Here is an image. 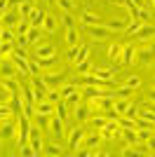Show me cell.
Here are the masks:
<instances>
[{"label":"cell","instance_id":"cell-22","mask_svg":"<svg viewBox=\"0 0 155 157\" xmlns=\"http://www.w3.org/2000/svg\"><path fill=\"white\" fill-rule=\"evenodd\" d=\"M132 108V101L125 96H115V103H113V110L117 113V115H125V113Z\"/></svg>","mask_w":155,"mask_h":157},{"label":"cell","instance_id":"cell-42","mask_svg":"<svg viewBox=\"0 0 155 157\" xmlns=\"http://www.w3.org/2000/svg\"><path fill=\"white\" fill-rule=\"evenodd\" d=\"M125 85H127V87H132V89H139V87H141V78H139V75H127Z\"/></svg>","mask_w":155,"mask_h":157},{"label":"cell","instance_id":"cell-35","mask_svg":"<svg viewBox=\"0 0 155 157\" xmlns=\"http://www.w3.org/2000/svg\"><path fill=\"white\" fill-rule=\"evenodd\" d=\"M89 122H92V127H94V129L101 131L103 127H106V122H108V117H106V115H92Z\"/></svg>","mask_w":155,"mask_h":157},{"label":"cell","instance_id":"cell-20","mask_svg":"<svg viewBox=\"0 0 155 157\" xmlns=\"http://www.w3.org/2000/svg\"><path fill=\"white\" fill-rule=\"evenodd\" d=\"M99 143H101V131L99 129H94V134H87L85 136V141H82V148H99Z\"/></svg>","mask_w":155,"mask_h":157},{"label":"cell","instance_id":"cell-52","mask_svg":"<svg viewBox=\"0 0 155 157\" xmlns=\"http://www.w3.org/2000/svg\"><path fill=\"white\" fill-rule=\"evenodd\" d=\"M115 2H117V5H122V0H115Z\"/></svg>","mask_w":155,"mask_h":157},{"label":"cell","instance_id":"cell-29","mask_svg":"<svg viewBox=\"0 0 155 157\" xmlns=\"http://www.w3.org/2000/svg\"><path fill=\"white\" fill-rule=\"evenodd\" d=\"M120 56H122V45H117V42H113V45L108 47V59L113 61V63H120Z\"/></svg>","mask_w":155,"mask_h":157},{"label":"cell","instance_id":"cell-31","mask_svg":"<svg viewBox=\"0 0 155 157\" xmlns=\"http://www.w3.org/2000/svg\"><path fill=\"white\" fill-rule=\"evenodd\" d=\"M120 136L125 138V143L127 145H139V136H136V129H122Z\"/></svg>","mask_w":155,"mask_h":157},{"label":"cell","instance_id":"cell-38","mask_svg":"<svg viewBox=\"0 0 155 157\" xmlns=\"http://www.w3.org/2000/svg\"><path fill=\"white\" fill-rule=\"evenodd\" d=\"M141 24H143L141 19H132V21H129V26L125 28V35H134V33L141 28Z\"/></svg>","mask_w":155,"mask_h":157},{"label":"cell","instance_id":"cell-51","mask_svg":"<svg viewBox=\"0 0 155 157\" xmlns=\"http://www.w3.org/2000/svg\"><path fill=\"white\" fill-rule=\"evenodd\" d=\"M2 28H5V26H2V21H0V33H2Z\"/></svg>","mask_w":155,"mask_h":157},{"label":"cell","instance_id":"cell-12","mask_svg":"<svg viewBox=\"0 0 155 157\" xmlns=\"http://www.w3.org/2000/svg\"><path fill=\"white\" fill-rule=\"evenodd\" d=\"M0 21H2V26H5V28H17V24L21 21V14H19L17 7H14V10H5L2 17H0Z\"/></svg>","mask_w":155,"mask_h":157},{"label":"cell","instance_id":"cell-2","mask_svg":"<svg viewBox=\"0 0 155 157\" xmlns=\"http://www.w3.org/2000/svg\"><path fill=\"white\" fill-rule=\"evenodd\" d=\"M40 75H42V80H45L47 87H61L64 82H68V73H66L64 68H59V71L50 68V71H42Z\"/></svg>","mask_w":155,"mask_h":157},{"label":"cell","instance_id":"cell-26","mask_svg":"<svg viewBox=\"0 0 155 157\" xmlns=\"http://www.w3.org/2000/svg\"><path fill=\"white\" fill-rule=\"evenodd\" d=\"M73 66H75V73H78V75H87V73H92V68H94V63L89 61V56L82 59V61H78V63H73Z\"/></svg>","mask_w":155,"mask_h":157},{"label":"cell","instance_id":"cell-1","mask_svg":"<svg viewBox=\"0 0 155 157\" xmlns=\"http://www.w3.org/2000/svg\"><path fill=\"white\" fill-rule=\"evenodd\" d=\"M31 117L21 113L19 120H17V145H26L28 143V136H31Z\"/></svg>","mask_w":155,"mask_h":157},{"label":"cell","instance_id":"cell-25","mask_svg":"<svg viewBox=\"0 0 155 157\" xmlns=\"http://www.w3.org/2000/svg\"><path fill=\"white\" fill-rule=\"evenodd\" d=\"M129 21H132V17H122V19H113V21H108L106 26H108L110 31H125V28L129 26Z\"/></svg>","mask_w":155,"mask_h":157},{"label":"cell","instance_id":"cell-19","mask_svg":"<svg viewBox=\"0 0 155 157\" xmlns=\"http://www.w3.org/2000/svg\"><path fill=\"white\" fill-rule=\"evenodd\" d=\"M54 110H57V105L54 103H50V101H40V103H35V115H47V117H50V115H54Z\"/></svg>","mask_w":155,"mask_h":157},{"label":"cell","instance_id":"cell-10","mask_svg":"<svg viewBox=\"0 0 155 157\" xmlns=\"http://www.w3.org/2000/svg\"><path fill=\"white\" fill-rule=\"evenodd\" d=\"M120 134H122V127L117 124V120H108L106 127L101 129V138H106V141H113V138H117Z\"/></svg>","mask_w":155,"mask_h":157},{"label":"cell","instance_id":"cell-5","mask_svg":"<svg viewBox=\"0 0 155 157\" xmlns=\"http://www.w3.org/2000/svg\"><path fill=\"white\" fill-rule=\"evenodd\" d=\"M85 136H87V129L82 124H75V129H71V134H68V148H73V150L82 148Z\"/></svg>","mask_w":155,"mask_h":157},{"label":"cell","instance_id":"cell-24","mask_svg":"<svg viewBox=\"0 0 155 157\" xmlns=\"http://www.w3.org/2000/svg\"><path fill=\"white\" fill-rule=\"evenodd\" d=\"M117 73V68H92V75H97L99 80H113V75Z\"/></svg>","mask_w":155,"mask_h":157},{"label":"cell","instance_id":"cell-21","mask_svg":"<svg viewBox=\"0 0 155 157\" xmlns=\"http://www.w3.org/2000/svg\"><path fill=\"white\" fill-rule=\"evenodd\" d=\"M57 26H59L57 17H54V14H47V12H45V19H42V31H45L47 35H52V33L57 31Z\"/></svg>","mask_w":155,"mask_h":157},{"label":"cell","instance_id":"cell-13","mask_svg":"<svg viewBox=\"0 0 155 157\" xmlns=\"http://www.w3.org/2000/svg\"><path fill=\"white\" fill-rule=\"evenodd\" d=\"M17 75H19V68L12 61V56L0 61V78H17Z\"/></svg>","mask_w":155,"mask_h":157},{"label":"cell","instance_id":"cell-9","mask_svg":"<svg viewBox=\"0 0 155 157\" xmlns=\"http://www.w3.org/2000/svg\"><path fill=\"white\" fill-rule=\"evenodd\" d=\"M35 59H57V47L52 42H38L35 45Z\"/></svg>","mask_w":155,"mask_h":157},{"label":"cell","instance_id":"cell-16","mask_svg":"<svg viewBox=\"0 0 155 157\" xmlns=\"http://www.w3.org/2000/svg\"><path fill=\"white\" fill-rule=\"evenodd\" d=\"M28 145H31L33 150H35V155L45 152V143H42V136H40V131H38V129H31V136H28Z\"/></svg>","mask_w":155,"mask_h":157},{"label":"cell","instance_id":"cell-48","mask_svg":"<svg viewBox=\"0 0 155 157\" xmlns=\"http://www.w3.org/2000/svg\"><path fill=\"white\" fill-rule=\"evenodd\" d=\"M146 148H148V152H150V155L155 152V131L148 136V141H146Z\"/></svg>","mask_w":155,"mask_h":157},{"label":"cell","instance_id":"cell-50","mask_svg":"<svg viewBox=\"0 0 155 157\" xmlns=\"http://www.w3.org/2000/svg\"><path fill=\"white\" fill-rule=\"evenodd\" d=\"M19 2H24V0H10V5H19Z\"/></svg>","mask_w":155,"mask_h":157},{"label":"cell","instance_id":"cell-49","mask_svg":"<svg viewBox=\"0 0 155 157\" xmlns=\"http://www.w3.org/2000/svg\"><path fill=\"white\" fill-rule=\"evenodd\" d=\"M148 101H150V103H155V87H150V92H148Z\"/></svg>","mask_w":155,"mask_h":157},{"label":"cell","instance_id":"cell-40","mask_svg":"<svg viewBox=\"0 0 155 157\" xmlns=\"http://www.w3.org/2000/svg\"><path fill=\"white\" fill-rule=\"evenodd\" d=\"M0 40H2V42H14V40H17V35H14V28H2V33H0Z\"/></svg>","mask_w":155,"mask_h":157},{"label":"cell","instance_id":"cell-6","mask_svg":"<svg viewBox=\"0 0 155 157\" xmlns=\"http://www.w3.org/2000/svg\"><path fill=\"white\" fill-rule=\"evenodd\" d=\"M87 35H92L94 40H106L108 35H115V31H110L106 24H97V26H82Z\"/></svg>","mask_w":155,"mask_h":157},{"label":"cell","instance_id":"cell-36","mask_svg":"<svg viewBox=\"0 0 155 157\" xmlns=\"http://www.w3.org/2000/svg\"><path fill=\"white\" fill-rule=\"evenodd\" d=\"M7 120H12V108H10V103H0V124Z\"/></svg>","mask_w":155,"mask_h":157},{"label":"cell","instance_id":"cell-32","mask_svg":"<svg viewBox=\"0 0 155 157\" xmlns=\"http://www.w3.org/2000/svg\"><path fill=\"white\" fill-rule=\"evenodd\" d=\"M66 45L73 47V45H80V35H78V28H66Z\"/></svg>","mask_w":155,"mask_h":157},{"label":"cell","instance_id":"cell-34","mask_svg":"<svg viewBox=\"0 0 155 157\" xmlns=\"http://www.w3.org/2000/svg\"><path fill=\"white\" fill-rule=\"evenodd\" d=\"M64 101L68 103V108H75V105L80 103V101H82V89H75V92H73L68 98H64Z\"/></svg>","mask_w":155,"mask_h":157},{"label":"cell","instance_id":"cell-47","mask_svg":"<svg viewBox=\"0 0 155 157\" xmlns=\"http://www.w3.org/2000/svg\"><path fill=\"white\" fill-rule=\"evenodd\" d=\"M132 94H134V89H132V87H127V85H122L120 89H117V96H125V98H129Z\"/></svg>","mask_w":155,"mask_h":157},{"label":"cell","instance_id":"cell-37","mask_svg":"<svg viewBox=\"0 0 155 157\" xmlns=\"http://www.w3.org/2000/svg\"><path fill=\"white\" fill-rule=\"evenodd\" d=\"M59 17H61V24H64L66 28H73V26H75V17H73V12H61Z\"/></svg>","mask_w":155,"mask_h":157},{"label":"cell","instance_id":"cell-23","mask_svg":"<svg viewBox=\"0 0 155 157\" xmlns=\"http://www.w3.org/2000/svg\"><path fill=\"white\" fill-rule=\"evenodd\" d=\"M0 85L5 87L10 94H19L21 92V85H19V80H17V78H2V80H0Z\"/></svg>","mask_w":155,"mask_h":157},{"label":"cell","instance_id":"cell-33","mask_svg":"<svg viewBox=\"0 0 155 157\" xmlns=\"http://www.w3.org/2000/svg\"><path fill=\"white\" fill-rule=\"evenodd\" d=\"M54 113H57V115L64 120V122H68V117H71V113H68V103H66L64 98H61V101L57 103V110H54Z\"/></svg>","mask_w":155,"mask_h":157},{"label":"cell","instance_id":"cell-8","mask_svg":"<svg viewBox=\"0 0 155 157\" xmlns=\"http://www.w3.org/2000/svg\"><path fill=\"white\" fill-rule=\"evenodd\" d=\"M47 129H50V134L54 138H61V136H64V131H66V122L54 113V115H50V124H47Z\"/></svg>","mask_w":155,"mask_h":157},{"label":"cell","instance_id":"cell-27","mask_svg":"<svg viewBox=\"0 0 155 157\" xmlns=\"http://www.w3.org/2000/svg\"><path fill=\"white\" fill-rule=\"evenodd\" d=\"M42 19H45V12H42L40 7H33L31 17H28V21H31V26H38V28H42Z\"/></svg>","mask_w":155,"mask_h":157},{"label":"cell","instance_id":"cell-44","mask_svg":"<svg viewBox=\"0 0 155 157\" xmlns=\"http://www.w3.org/2000/svg\"><path fill=\"white\" fill-rule=\"evenodd\" d=\"M19 155H21V157H33V155H35V150L26 143V145H19Z\"/></svg>","mask_w":155,"mask_h":157},{"label":"cell","instance_id":"cell-3","mask_svg":"<svg viewBox=\"0 0 155 157\" xmlns=\"http://www.w3.org/2000/svg\"><path fill=\"white\" fill-rule=\"evenodd\" d=\"M87 56H89V47L82 45V42L68 47V52H66V61H68V63H78V61L87 59Z\"/></svg>","mask_w":155,"mask_h":157},{"label":"cell","instance_id":"cell-11","mask_svg":"<svg viewBox=\"0 0 155 157\" xmlns=\"http://www.w3.org/2000/svg\"><path fill=\"white\" fill-rule=\"evenodd\" d=\"M136 59L141 61L143 66H150V63H153V61H155V42L141 47V49H136Z\"/></svg>","mask_w":155,"mask_h":157},{"label":"cell","instance_id":"cell-54","mask_svg":"<svg viewBox=\"0 0 155 157\" xmlns=\"http://www.w3.org/2000/svg\"><path fill=\"white\" fill-rule=\"evenodd\" d=\"M153 7H155V0H153Z\"/></svg>","mask_w":155,"mask_h":157},{"label":"cell","instance_id":"cell-15","mask_svg":"<svg viewBox=\"0 0 155 157\" xmlns=\"http://www.w3.org/2000/svg\"><path fill=\"white\" fill-rule=\"evenodd\" d=\"M10 138H17V124L12 120L0 124V141H10Z\"/></svg>","mask_w":155,"mask_h":157},{"label":"cell","instance_id":"cell-14","mask_svg":"<svg viewBox=\"0 0 155 157\" xmlns=\"http://www.w3.org/2000/svg\"><path fill=\"white\" fill-rule=\"evenodd\" d=\"M136 40H141V42H153L155 40V24H141V28L134 33Z\"/></svg>","mask_w":155,"mask_h":157},{"label":"cell","instance_id":"cell-53","mask_svg":"<svg viewBox=\"0 0 155 157\" xmlns=\"http://www.w3.org/2000/svg\"><path fill=\"white\" fill-rule=\"evenodd\" d=\"M153 87H155V78H153Z\"/></svg>","mask_w":155,"mask_h":157},{"label":"cell","instance_id":"cell-28","mask_svg":"<svg viewBox=\"0 0 155 157\" xmlns=\"http://www.w3.org/2000/svg\"><path fill=\"white\" fill-rule=\"evenodd\" d=\"M42 35H45V31H42V28H38V26H31V31L26 33V38H28V45H38Z\"/></svg>","mask_w":155,"mask_h":157},{"label":"cell","instance_id":"cell-17","mask_svg":"<svg viewBox=\"0 0 155 157\" xmlns=\"http://www.w3.org/2000/svg\"><path fill=\"white\" fill-rule=\"evenodd\" d=\"M136 59V47L134 45H122V56H120V63L122 66H132Z\"/></svg>","mask_w":155,"mask_h":157},{"label":"cell","instance_id":"cell-7","mask_svg":"<svg viewBox=\"0 0 155 157\" xmlns=\"http://www.w3.org/2000/svg\"><path fill=\"white\" fill-rule=\"evenodd\" d=\"M73 117H75V122L78 124H85V122H89V117H92V105L89 103H80L73 108Z\"/></svg>","mask_w":155,"mask_h":157},{"label":"cell","instance_id":"cell-43","mask_svg":"<svg viewBox=\"0 0 155 157\" xmlns=\"http://www.w3.org/2000/svg\"><path fill=\"white\" fill-rule=\"evenodd\" d=\"M45 152H47V155H52V157H59V155H64V150L59 148V143H52V145H47V148H45Z\"/></svg>","mask_w":155,"mask_h":157},{"label":"cell","instance_id":"cell-30","mask_svg":"<svg viewBox=\"0 0 155 157\" xmlns=\"http://www.w3.org/2000/svg\"><path fill=\"white\" fill-rule=\"evenodd\" d=\"M33 0H24V2H19L17 5V10H19V14H21V19H28L31 17V12H33Z\"/></svg>","mask_w":155,"mask_h":157},{"label":"cell","instance_id":"cell-41","mask_svg":"<svg viewBox=\"0 0 155 157\" xmlns=\"http://www.w3.org/2000/svg\"><path fill=\"white\" fill-rule=\"evenodd\" d=\"M57 5L61 7V12H73L75 10V0H57Z\"/></svg>","mask_w":155,"mask_h":157},{"label":"cell","instance_id":"cell-4","mask_svg":"<svg viewBox=\"0 0 155 157\" xmlns=\"http://www.w3.org/2000/svg\"><path fill=\"white\" fill-rule=\"evenodd\" d=\"M31 89H33V96H35V103H40V101H45L50 87L45 85L42 75H31Z\"/></svg>","mask_w":155,"mask_h":157},{"label":"cell","instance_id":"cell-39","mask_svg":"<svg viewBox=\"0 0 155 157\" xmlns=\"http://www.w3.org/2000/svg\"><path fill=\"white\" fill-rule=\"evenodd\" d=\"M14 31H17V35H26V33L31 31V21H28V19H21L19 24H17Z\"/></svg>","mask_w":155,"mask_h":157},{"label":"cell","instance_id":"cell-45","mask_svg":"<svg viewBox=\"0 0 155 157\" xmlns=\"http://www.w3.org/2000/svg\"><path fill=\"white\" fill-rule=\"evenodd\" d=\"M150 134H153L150 129H136V136H139V143H146Z\"/></svg>","mask_w":155,"mask_h":157},{"label":"cell","instance_id":"cell-46","mask_svg":"<svg viewBox=\"0 0 155 157\" xmlns=\"http://www.w3.org/2000/svg\"><path fill=\"white\" fill-rule=\"evenodd\" d=\"M12 49H14V42H2V45H0V56L12 54Z\"/></svg>","mask_w":155,"mask_h":157},{"label":"cell","instance_id":"cell-18","mask_svg":"<svg viewBox=\"0 0 155 157\" xmlns=\"http://www.w3.org/2000/svg\"><path fill=\"white\" fill-rule=\"evenodd\" d=\"M78 21H80L82 26H97V24H103L101 17H99V14H94V12H82L80 17H78Z\"/></svg>","mask_w":155,"mask_h":157}]
</instances>
